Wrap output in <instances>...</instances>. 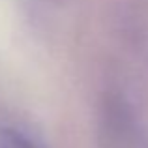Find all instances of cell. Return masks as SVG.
<instances>
[{
    "mask_svg": "<svg viewBox=\"0 0 148 148\" xmlns=\"http://www.w3.org/2000/svg\"><path fill=\"white\" fill-rule=\"evenodd\" d=\"M0 148H41V146L17 127L0 126Z\"/></svg>",
    "mask_w": 148,
    "mask_h": 148,
    "instance_id": "1",
    "label": "cell"
}]
</instances>
